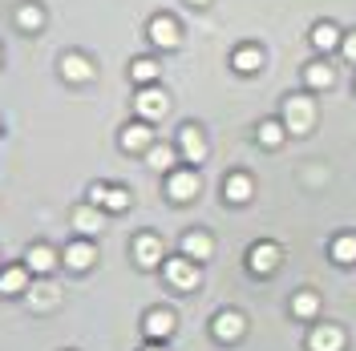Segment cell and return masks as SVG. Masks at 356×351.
Here are the masks:
<instances>
[{
    "label": "cell",
    "instance_id": "cell-18",
    "mask_svg": "<svg viewBox=\"0 0 356 351\" xmlns=\"http://www.w3.org/2000/svg\"><path fill=\"white\" fill-rule=\"evenodd\" d=\"M93 259H97V250H93V242H89V239L69 242V246H65V266H73V271H89Z\"/></svg>",
    "mask_w": 356,
    "mask_h": 351
},
{
    "label": "cell",
    "instance_id": "cell-13",
    "mask_svg": "<svg viewBox=\"0 0 356 351\" xmlns=\"http://www.w3.org/2000/svg\"><path fill=\"white\" fill-rule=\"evenodd\" d=\"M162 259H166V255H162V242H158L154 234L134 239V263H138V266H146V271H150V266H158Z\"/></svg>",
    "mask_w": 356,
    "mask_h": 351
},
{
    "label": "cell",
    "instance_id": "cell-31",
    "mask_svg": "<svg viewBox=\"0 0 356 351\" xmlns=\"http://www.w3.org/2000/svg\"><path fill=\"white\" fill-rule=\"evenodd\" d=\"M340 53H344V57H348V61L356 65V33H344V44H340Z\"/></svg>",
    "mask_w": 356,
    "mask_h": 351
},
{
    "label": "cell",
    "instance_id": "cell-34",
    "mask_svg": "<svg viewBox=\"0 0 356 351\" xmlns=\"http://www.w3.org/2000/svg\"><path fill=\"white\" fill-rule=\"evenodd\" d=\"M353 89H356V85H353Z\"/></svg>",
    "mask_w": 356,
    "mask_h": 351
},
{
    "label": "cell",
    "instance_id": "cell-26",
    "mask_svg": "<svg viewBox=\"0 0 356 351\" xmlns=\"http://www.w3.org/2000/svg\"><path fill=\"white\" fill-rule=\"evenodd\" d=\"M284 137H288V126H284V121H264V126H259V142H264L267 150L284 146Z\"/></svg>",
    "mask_w": 356,
    "mask_h": 351
},
{
    "label": "cell",
    "instance_id": "cell-15",
    "mask_svg": "<svg viewBox=\"0 0 356 351\" xmlns=\"http://www.w3.org/2000/svg\"><path fill=\"white\" fill-rule=\"evenodd\" d=\"M73 230H77L81 239H93V234H102V214H97V206H93V202L73 210Z\"/></svg>",
    "mask_w": 356,
    "mask_h": 351
},
{
    "label": "cell",
    "instance_id": "cell-1",
    "mask_svg": "<svg viewBox=\"0 0 356 351\" xmlns=\"http://www.w3.org/2000/svg\"><path fill=\"white\" fill-rule=\"evenodd\" d=\"M312 121H316V105H312V97H304V93H288V101H284V126H288V133H308Z\"/></svg>",
    "mask_w": 356,
    "mask_h": 351
},
{
    "label": "cell",
    "instance_id": "cell-17",
    "mask_svg": "<svg viewBox=\"0 0 356 351\" xmlns=\"http://www.w3.org/2000/svg\"><path fill=\"white\" fill-rule=\"evenodd\" d=\"M211 250H215V242H211V234H202V230H191V234L182 239V255L195 259V263H207Z\"/></svg>",
    "mask_w": 356,
    "mask_h": 351
},
{
    "label": "cell",
    "instance_id": "cell-7",
    "mask_svg": "<svg viewBox=\"0 0 356 351\" xmlns=\"http://www.w3.org/2000/svg\"><path fill=\"white\" fill-rule=\"evenodd\" d=\"M243 331H247V323H243L239 311H219V315L211 319V335H215L219 343H235V339H243Z\"/></svg>",
    "mask_w": 356,
    "mask_h": 351
},
{
    "label": "cell",
    "instance_id": "cell-12",
    "mask_svg": "<svg viewBox=\"0 0 356 351\" xmlns=\"http://www.w3.org/2000/svg\"><path fill=\"white\" fill-rule=\"evenodd\" d=\"M308 348L312 351H340V348H344V331L332 327V323H320V327H312Z\"/></svg>",
    "mask_w": 356,
    "mask_h": 351
},
{
    "label": "cell",
    "instance_id": "cell-21",
    "mask_svg": "<svg viewBox=\"0 0 356 351\" xmlns=\"http://www.w3.org/2000/svg\"><path fill=\"white\" fill-rule=\"evenodd\" d=\"M53 266H57V250H53V246H44V242L29 246V271H37V275H49Z\"/></svg>",
    "mask_w": 356,
    "mask_h": 351
},
{
    "label": "cell",
    "instance_id": "cell-8",
    "mask_svg": "<svg viewBox=\"0 0 356 351\" xmlns=\"http://www.w3.org/2000/svg\"><path fill=\"white\" fill-rule=\"evenodd\" d=\"M275 266H280V246L275 242H255L247 250V271L251 275H271Z\"/></svg>",
    "mask_w": 356,
    "mask_h": 351
},
{
    "label": "cell",
    "instance_id": "cell-30",
    "mask_svg": "<svg viewBox=\"0 0 356 351\" xmlns=\"http://www.w3.org/2000/svg\"><path fill=\"white\" fill-rule=\"evenodd\" d=\"M106 190H110L106 182H93V186H89V202H93V206H102V202H106Z\"/></svg>",
    "mask_w": 356,
    "mask_h": 351
},
{
    "label": "cell",
    "instance_id": "cell-16",
    "mask_svg": "<svg viewBox=\"0 0 356 351\" xmlns=\"http://www.w3.org/2000/svg\"><path fill=\"white\" fill-rule=\"evenodd\" d=\"M251 194H255V186H251V178H247V174H227V178H222V198H227V202L243 206Z\"/></svg>",
    "mask_w": 356,
    "mask_h": 351
},
{
    "label": "cell",
    "instance_id": "cell-22",
    "mask_svg": "<svg viewBox=\"0 0 356 351\" xmlns=\"http://www.w3.org/2000/svg\"><path fill=\"white\" fill-rule=\"evenodd\" d=\"M130 77L138 85H154L158 77H162V65H158L154 57H138V61H130Z\"/></svg>",
    "mask_w": 356,
    "mask_h": 351
},
{
    "label": "cell",
    "instance_id": "cell-24",
    "mask_svg": "<svg viewBox=\"0 0 356 351\" xmlns=\"http://www.w3.org/2000/svg\"><path fill=\"white\" fill-rule=\"evenodd\" d=\"M304 81H308V89H332L336 85V73H332V65L316 61V65L304 69Z\"/></svg>",
    "mask_w": 356,
    "mask_h": 351
},
{
    "label": "cell",
    "instance_id": "cell-32",
    "mask_svg": "<svg viewBox=\"0 0 356 351\" xmlns=\"http://www.w3.org/2000/svg\"><path fill=\"white\" fill-rule=\"evenodd\" d=\"M142 351H166V343H162V339H150V343H146Z\"/></svg>",
    "mask_w": 356,
    "mask_h": 351
},
{
    "label": "cell",
    "instance_id": "cell-19",
    "mask_svg": "<svg viewBox=\"0 0 356 351\" xmlns=\"http://www.w3.org/2000/svg\"><path fill=\"white\" fill-rule=\"evenodd\" d=\"M312 44H316L320 53H332V49H340V44H344V33H340L332 21H320L316 28H312Z\"/></svg>",
    "mask_w": 356,
    "mask_h": 351
},
{
    "label": "cell",
    "instance_id": "cell-11",
    "mask_svg": "<svg viewBox=\"0 0 356 351\" xmlns=\"http://www.w3.org/2000/svg\"><path fill=\"white\" fill-rule=\"evenodd\" d=\"M93 73H97V69H93V61H89L86 53H65V57H61V77H65V81H77V85H81Z\"/></svg>",
    "mask_w": 356,
    "mask_h": 351
},
{
    "label": "cell",
    "instance_id": "cell-20",
    "mask_svg": "<svg viewBox=\"0 0 356 351\" xmlns=\"http://www.w3.org/2000/svg\"><path fill=\"white\" fill-rule=\"evenodd\" d=\"M29 291V266H4L0 271V295H24Z\"/></svg>",
    "mask_w": 356,
    "mask_h": 351
},
{
    "label": "cell",
    "instance_id": "cell-2",
    "mask_svg": "<svg viewBox=\"0 0 356 351\" xmlns=\"http://www.w3.org/2000/svg\"><path fill=\"white\" fill-rule=\"evenodd\" d=\"M162 271H166V279H170L175 291H199V283H202L199 263H195V259H186V255H182V259H166Z\"/></svg>",
    "mask_w": 356,
    "mask_h": 351
},
{
    "label": "cell",
    "instance_id": "cell-27",
    "mask_svg": "<svg viewBox=\"0 0 356 351\" xmlns=\"http://www.w3.org/2000/svg\"><path fill=\"white\" fill-rule=\"evenodd\" d=\"M316 311H320V295H312V291H300L291 299V315H300V319H312Z\"/></svg>",
    "mask_w": 356,
    "mask_h": 351
},
{
    "label": "cell",
    "instance_id": "cell-3",
    "mask_svg": "<svg viewBox=\"0 0 356 351\" xmlns=\"http://www.w3.org/2000/svg\"><path fill=\"white\" fill-rule=\"evenodd\" d=\"M146 37H150V44H154V49H166V53H170V49H178V44H182V28H178L175 17L158 12L154 21L146 24Z\"/></svg>",
    "mask_w": 356,
    "mask_h": 351
},
{
    "label": "cell",
    "instance_id": "cell-9",
    "mask_svg": "<svg viewBox=\"0 0 356 351\" xmlns=\"http://www.w3.org/2000/svg\"><path fill=\"white\" fill-rule=\"evenodd\" d=\"M142 331H146V339H170L175 335V311L170 307H154L146 311V319H142Z\"/></svg>",
    "mask_w": 356,
    "mask_h": 351
},
{
    "label": "cell",
    "instance_id": "cell-28",
    "mask_svg": "<svg viewBox=\"0 0 356 351\" xmlns=\"http://www.w3.org/2000/svg\"><path fill=\"white\" fill-rule=\"evenodd\" d=\"M332 259H336L340 266L356 263V239H353V234H340V239L332 242Z\"/></svg>",
    "mask_w": 356,
    "mask_h": 351
},
{
    "label": "cell",
    "instance_id": "cell-5",
    "mask_svg": "<svg viewBox=\"0 0 356 351\" xmlns=\"http://www.w3.org/2000/svg\"><path fill=\"white\" fill-rule=\"evenodd\" d=\"M178 154H182V162H207V137H202V130L195 126V121H186L182 130H178Z\"/></svg>",
    "mask_w": 356,
    "mask_h": 351
},
{
    "label": "cell",
    "instance_id": "cell-29",
    "mask_svg": "<svg viewBox=\"0 0 356 351\" xmlns=\"http://www.w3.org/2000/svg\"><path fill=\"white\" fill-rule=\"evenodd\" d=\"M106 210H113V214H122V210H130V190L126 186H110L106 190V202H102Z\"/></svg>",
    "mask_w": 356,
    "mask_h": 351
},
{
    "label": "cell",
    "instance_id": "cell-4",
    "mask_svg": "<svg viewBox=\"0 0 356 351\" xmlns=\"http://www.w3.org/2000/svg\"><path fill=\"white\" fill-rule=\"evenodd\" d=\"M134 105L142 113V121H158V117H166L170 113V97L154 85H142L138 89V97H134Z\"/></svg>",
    "mask_w": 356,
    "mask_h": 351
},
{
    "label": "cell",
    "instance_id": "cell-23",
    "mask_svg": "<svg viewBox=\"0 0 356 351\" xmlns=\"http://www.w3.org/2000/svg\"><path fill=\"white\" fill-rule=\"evenodd\" d=\"M175 157H178V150L175 146H166V142H162V146H150V150H146V166H150V170H175Z\"/></svg>",
    "mask_w": 356,
    "mask_h": 351
},
{
    "label": "cell",
    "instance_id": "cell-33",
    "mask_svg": "<svg viewBox=\"0 0 356 351\" xmlns=\"http://www.w3.org/2000/svg\"><path fill=\"white\" fill-rule=\"evenodd\" d=\"M191 4H199V8H202V4H211V0H191Z\"/></svg>",
    "mask_w": 356,
    "mask_h": 351
},
{
    "label": "cell",
    "instance_id": "cell-10",
    "mask_svg": "<svg viewBox=\"0 0 356 351\" xmlns=\"http://www.w3.org/2000/svg\"><path fill=\"white\" fill-rule=\"evenodd\" d=\"M122 150L126 154H146L150 146H154V130H150V121H134V126H126L122 130Z\"/></svg>",
    "mask_w": 356,
    "mask_h": 351
},
{
    "label": "cell",
    "instance_id": "cell-14",
    "mask_svg": "<svg viewBox=\"0 0 356 351\" xmlns=\"http://www.w3.org/2000/svg\"><path fill=\"white\" fill-rule=\"evenodd\" d=\"M231 65H235V73H243V77L259 73V69H264V49H259V44H243V49H235Z\"/></svg>",
    "mask_w": 356,
    "mask_h": 351
},
{
    "label": "cell",
    "instance_id": "cell-6",
    "mask_svg": "<svg viewBox=\"0 0 356 351\" xmlns=\"http://www.w3.org/2000/svg\"><path fill=\"white\" fill-rule=\"evenodd\" d=\"M202 182H199V170L191 166V170H170V182H166V194L175 198V202H191V198H199Z\"/></svg>",
    "mask_w": 356,
    "mask_h": 351
},
{
    "label": "cell",
    "instance_id": "cell-25",
    "mask_svg": "<svg viewBox=\"0 0 356 351\" xmlns=\"http://www.w3.org/2000/svg\"><path fill=\"white\" fill-rule=\"evenodd\" d=\"M17 24H21L24 33H37V28L44 24L41 4H21V8H17Z\"/></svg>",
    "mask_w": 356,
    "mask_h": 351
}]
</instances>
